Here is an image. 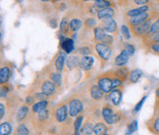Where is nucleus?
<instances>
[{
    "instance_id": "obj_43",
    "label": "nucleus",
    "mask_w": 159,
    "mask_h": 135,
    "mask_svg": "<svg viewBox=\"0 0 159 135\" xmlns=\"http://www.w3.org/2000/svg\"><path fill=\"white\" fill-rule=\"evenodd\" d=\"M4 115H5V107L3 104H1V105H0V118L2 119Z\"/></svg>"
},
{
    "instance_id": "obj_48",
    "label": "nucleus",
    "mask_w": 159,
    "mask_h": 135,
    "mask_svg": "<svg viewBox=\"0 0 159 135\" xmlns=\"http://www.w3.org/2000/svg\"><path fill=\"white\" fill-rule=\"evenodd\" d=\"M32 102H33V101H32V98H30V97H28V98H27V103H28V104H30Z\"/></svg>"
},
{
    "instance_id": "obj_28",
    "label": "nucleus",
    "mask_w": 159,
    "mask_h": 135,
    "mask_svg": "<svg viewBox=\"0 0 159 135\" xmlns=\"http://www.w3.org/2000/svg\"><path fill=\"white\" fill-rule=\"evenodd\" d=\"M159 32V19L158 20H156L154 23H152V24H151V27H150V29H149V34L151 35V34H154V33H158Z\"/></svg>"
},
{
    "instance_id": "obj_11",
    "label": "nucleus",
    "mask_w": 159,
    "mask_h": 135,
    "mask_svg": "<svg viewBox=\"0 0 159 135\" xmlns=\"http://www.w3.org/2000/svg\"><path fill=\"white\" fill-rule=\"evenodd\" d=\"M103 92L104 91L99 87V85H93L90 89V96L93 97V99L98 100V99H100V98H102Z\"/></svg>"
},
{
    "instance_id": "obj_47",
    "label": "nucleus",
    "mask_w": 159,
    "mask_h": 135,
    "mask_svg": "<svg viewBox=\"0 0 159 135\" xmlns=\"http://www.w3.org/2000/svg\"><path fill=\"white\" fill-rule=\"evenodd\" d=\"M45 93H41V94H38V95H36V97H38V98H39V99H44V98H45Z\"/></svg>"
},
{
    "instance_id": "obj_41",
    "label": "nucleus",
    "mask_w": 159,
    "mask_h": 135,
    "mask_svg": "<svg viewBox=\"0 0 159 135\" xmlns=\"http://www.w3.org/2000/svg\"><path fill=\"white\" fill-rule=\"evenodd\" d=\"M122 81H121V79L119 78H114L112 79V85H113V87H117L119 86V85H121Z\"/></svg>"
},
{
    "instance_id": "obj_15",
    "label": "nucleus",
    "mask_w": 159,
    "mask_h": 135,
    "mask_svg": "<svg viewBox=\"0 0 159 135\" xmlns=\"http://www.w3.org/2000/svg\"><path fill=\"white\" fill-rule=\"evenodd\" d=\"M56 119L58 121H64L67 119V107L66 106H62L60 107L57 112H56Z\"/></svg>"
},
{
    "instance_id": "obj_5",
    "label": "nucleus",
    "mask_w": 159,
    "mask_h": 135,
    "mask_svg": "<svg viewBox=\"0 0 159 135\" xmlns=\"http://www.w3.org/2000/svg\"><path fill=\"white\" fill-rule=\"evenodd\" d=\"M102 115H103V119L104 120L107 122L108 124H114V115H113V112L112 110L108 108V107H105L104 109L102 110Z\"/></svg>"
},
{
    "instance_id": "obj_18",
    "label": "nucleus",
    "mask_w": 159,
    "mask_h": 135,
    "mask_svg": "<svg viewBox=\"0 0 159 135\" xmlns=\"http://www.w3.org/2000/svg\"><path fill=\"white\" fill-rule=\"evenodd\" d=\"M93 132L96 135H103L107 133V128L105 126V124H96L93 127Z\"/></svg>"
},
{
    "instance_id": "obj_24",
    "label": "nucleus",
    "mask_w": 159,
    "mask_h": 135,
    "mask_svg": "<svg viewBox=\"0 0 159 135\" xmlns=\"http://www.w3.org/2000/svg\"><path fill=\"white\" fill-rule=\"evenodd\" d=\"M81 27H82V22L78 19H74L70 22V28H71V30H73V32H77Z\"/></svg>"
},
{
    "instance_id": "obj_1",
    "label": "nucleus",
    "mask_w": 159,
    "mask_h": 135,
    "mask_svg": "<svg viewBox=\"0 0 159 135\" xmlns=\"http://www.w3.org/2000/svg\"><path fill=\"white\" fill-rule=\"evenodd\" d=\"M96 51L103 60H108L111 55V49L106 43H99L96 45Z\"/></svg>"
},
{
    "instance_id": "obj_21",
    "label": "nucleus",
    "mask_w": 159,
    "mask_h": 135,
    "mask_svg": "<svg viewBox=\"0 0 159 135\" xmlns=\"http://www.w3.org/2000/svg\"><path fill=\"white\" fill-rule=\"evenodd\" d=\"M11 131H12V128L8 122H3V124H1V125H0V133H1V135L10 134Z\"/></svg>"
},
{
    "instance_id": "obj_37",
    "label": "nucleus",
    "mask_w": 159,
    "mask_h": 135,
    "mask_svg": "<svg viewBox=\"0 0 159 135\" xmlns=\"http://www.w3.org/2000/svg\"><path fill=\"white\" fill-rule=\"evenodd\" d=\"M151 130L153 131V133H159V119L154 120L153 124H152Z\"/></svg>"
},
{
    "instance_id": "obj_49",
    "label": "nucleus",
    "mask_w": 159,
    "mask_h": 135,
    "mask_svg": "<svg viewBox=\"0 0 159 135\" xmlns=\"http://www.w3.org/2000/svg\"><path fill=\"white\" fill-rule=\"evenodd\" d=\"M156 96H157V98H158V99H159V88L156 90Z\"/></svg>"
},
{
    "instance_id": "obj_4",
    "label": "nucleus",
    "mask_w": 159,
    "mask_h": 135,
    "mask_svg": "<svg viewBox=\"0 0 159 135\" xmlns=\"http://www.w3.org/2000/svg\"><path fill=\"white\" fill-rule=\"evenodd\" d=\"M148 19H149V14H148V12H145V13L138 15L136 17H133V19L130 21V24L134 27H137V26H139V24L146 22Z\"/></svg>"
},
{
    "instance_id": "obj_13",
    "label": "nucleus",
    "mask_w": 159,
    "mask_h": 135,
    "mask_svg": "<svg viewBox=\"0 0 159 135\" xmlns=\"http://www.w3.org/2000/svg\"><path fill=\"white\" fill-rule=\"evenodd\" d=\"M148 5H143L142 6V7H139L137 9H133L131 11L128 12V16H130V17H136L138 15H140V14H143V13H145V12H148Z\"/></svg>"
},
{
    "instance_id": "obj_50",
    "label": "nucleus",
    "mask_w": 159,
    "mask_h": 135,
    "mask_svg": "<svg viewBox=\"0 0 159 135\" xmlns=\"http://www.w3.org/2000/svg\"><path fill=\"white\" fill-rule=\"evenodd\" d=\"M41 1H49V0H41Z\"/></svg>"
},
{
    "instance_id": "obj_12",
    "label": "nucleus",
    "mask_w": 159,
    "mask_h": 135,
    "mask_svg": "<svg viewBox=\"0 0 159 135\" xmlns=\"http://www.w3.org/2000/svg\"><path fill=\"white\" fill-rule=\"evenodd\" d=\"M113 15H114V11L111 8H108V7L102 9L101 11H99L98 13H97L98 19H107V18L113 17Z\"/></svg>"
},
{
    "instance_id": "obj_3",
    "label": "nucleus",
    "mask_w": 159,
    "mask_h": 135,
    "mask_svg": "<svg viewBox=\"0 0 159 135\" xmlns=\"http://www.w3.org/2000/svg\"><path fill=\"white\" fill-rule=\"evenodd\" d=\"M151 24H152L151 21H146L143 24H139V26H137L136 28H134V33H136L137 35H142V34L148 33Z\"/></svg>"
},
{
    "instance_id": "obj_46",
    "label": "nucleus",
    "mask_w": 159,
    "mask_h": 135,
    "mask_svg": "<svg viewBox=\"0 0 159 135\" xmlns=\"http://www.w3.org/2000/svg\"><path fill=\"white\" fill-rule=\"evenodd\" d=\"M80 52H82V53H85V54H89V50L87 48H81L80 49Z\"/></svg>"
},
{
    "instance_id": "obj_20",
    "label": "nucleus",
    "mask_w": 159,
    "mask_h": 135,
    "mask_svg": "<svg viewBox=\"0 0 159 135\" xmlns=\"http://www.w3.org/2000/svg\"><path fill=\"white\" fill-rule=\"evenodd\" d=\"M64 63H65V55L60 54L57 58V60H56V62H55V67H56L57 71H59V72L62 71Z\"/></svg>"
},
{
    "instance_id": "obj_14",
    "label": "nucleus",
    "mask_w": 159,
    "mask_h": 135,
    "mask_svg": "<svg viewBox=\"0 0 159 135\" xmlns=\"http://www.w3.org/2000/svg\"><path fill=\"white\" fill-rule=\"evenodd\" d=\"M110 99H111L112 103L114 105H119V103L122 99V94L120 90H113L111 93H110Z\"/></svg>"
},
{
    "instance_id": "obj_22",
    "label": "nucleus",
    "mask_w": 159,
    "mask_h": 135,
    "mask_svg": "<svg viewBox=\"0 0 159 135\" xmlns=\"http://www.w3.org/2000/svg\"><path fill=\"white\" fill-rule=\"evenodd\" d=\"M142 76V72L139 70H134L132 72H131V76H130V81L131 82L133 83H136L139 79Z\"/></svg>"
},
{
    "instance_id": "obj_35",
    "label": "nucleus",
    "mask_w": 159,
    "mask_h": 135,
    "mask_svg": "<svg viewBox=\"0 0 159 135\" xmlns=\"http://www.w3.org/2000/svg\"><path fill=\"white\" fill-rule=\"evenodd\" d=\"M121 32H122V34L125 36L126 39H130L131 35H130V32H129V28H128L126 26H122L121 28Z\"/></svg>"
},
{
    "instance_id": "obj_19",
    "label": "nucleus",
    "mask_w": 159,
    "mask_h": 135,
    "mask_svg": "<svg viewBox=\"0 0 159 135\" xmlns=\"http://www.w3.org/2000/svg\"><path fill=\"white\" fill-rule=\"evenodd\" d=\"M79 65H80L79 59L76 56H71L68 58V60H67V66H68V68L70 70L75 69V68L78 67Z\"/></svg>"
},
{
    "instance_id": "obj_36",
    "label": "nucleus",
    "mask_w": 159,
    "mask_h": 135,
    "mask_svg": "<svg viewBox=\"0 0 159 135\" xmlns=\"http://www.w3.org/2000/svg\"><path fill=\"white\" fill-rule=\"evenodd\" d=\"M127 76H128V71H127V69H120L118 72H117V76L119 77V78H125V77H127Z\"/></svg>"
},
{
    "instance_id": "obj_26",
    "label": "nucleus",
    "mask_w": 159,
    "mask_h": 135,
    "mask_svg": "<svg viewBox=\"0 0 159 135\" xmlns=\"http://www.w3.org/2000/svg\"><path fill=\"white\" fill-rule=\"evenodd\" d=\"M106 34L104 33V30L100 28H97L94 29V36H95V39L96 40H99V41H102L103 38H104V36Z\"/></svg>"
},
{
    "instance_id": "obj_40",
    "label": "nucleus",
    "mask_w": 159,
    "mask_h": 135,
    "mask_svg": "<svg viewBox=\"0 0 159 135\" xmlns=\"http://www.w3.org/2000/svg\"><path fill=\"white\" fill-rule=\"evenodd\" d=\"M126 50H127L128 53H129L130 56H133V55L134 54V47L132 44H127L126 45Z\"/></svg>"
},
{
    "instance_id": "obj_45",
    "label": "nucleus",
    "mask_w": 159,
    "mask_h": 135,
    "mask_svg": "<svg viewBox=\"0 0 159 135\" xmlns=\"http://www.w3.org/2000/svg\"><path fill=\"white\" fill-rule=\"evenodd\" d=\"M152 50H153L154 52L156 53H159V42H157V43H154L153 45H152Z\"/></svg>"
},
{
    "instance_id": "obj_29",
    "label": "nucleus",
    "mask_w": 159,
    "mask_h": 135,
    "mask_svg": "<svg viewBox=\"0 0 159 135\" xmlns=\"http://www.w3.org/2000/svg\"><path fill=\"white\" fill-rule=\"evenodd\" d=\"M82 133L83 134H93V128L91 126L90 124H87L83 128H82Z\"/></svg>"
},
{
    "instance_id": "obj_33",
    "label": "nucleus",
    "mask_w": 159,
    "mask_h": 135,
    "mask_svg": "<svg viewBox=\"0 0 159 135\" xmlns=\"http://www.w3.org/2000/svg\"><path fill=\"white\" fill-rule=\"evenodd\" d=\"M47 116H48V111L45 109H42L41 111L39 112V119L40 120H46L47 119Z\"/></svg>"
},
{
    "instance_id": "obj_51",
    "label": "nucleus",
    "mask_w": 159,
    "mask_h": 135,
    "mask_svg": "<svg viewBox=\"0 0 159 135\" xmlns=\"http://www.w3.org/2000/svg\"><path fill=\"white\" fill-rule=\"evenodd\" d=\"M158 115H159V112H158Z\"/></svg>"
},
{
    "instance_id": "obj_10",
    "label": "nucleus",
    "mask_w": 159,
    "mask_h": 135,
    "mask_svg": "<svg viewBox=\"0 0 159 135\" xmlns=\"http://www.w3.org/2000/svg\"><path fill=\"white\" fill-rule=\"evenodd\" d=\"M61 45H62V48L67 53H70L74 49V42L70 38H65V39L64 37L61 38Z\"/></svg>"
},
{
    "instance_id": "obj_17",
    "label": "nucleus",
    "mask_w": 159,
    "mask_h": 135,
    "mask_svg": "<svg viewBox=\"0 0 159 135\" xmlns=\"http://www.w3.org/2000/svg\"><path fill=\"white\" fill-rule=\"evenodd\" d=\"M9 76H10V70H9V68H7V67L2 68L1 71H0V82L5 83L9 79Z\"/></svg>"
},
{
    "instance_id": "obj_23",
    "label": "nucleus",
    "mask_w": 159,
    "mask_h": 135,
    "mask_svg": "<svg viewBox=\"0 0 159 135\" xmlns=\"http://www.w3.org/2000/svg\"><path fill=\"white\" fill-rule=\"evenodd\" d=\"M46 106H47V101H44V100L43 101H40L39 103H36L35 105H34L33 111L34 113H39V111H41L42 109H45Z\"/></svg>"
},
{
    "instance_id": "obj_7",
    "label": "nucleus",
    "mask_w": 159,
    "mask_h": 135,
    "mask_svg": "<svg viewBox=\"0 0 159 135\" xmlns=\"http://www.w3.org/2000/svg\"><path fill=\"white\" fill-rule=\"evenodd\" d=\"M93 58L89 57V56L84 57L81 60V62H80V66H81L82 70H84V71L90 70V68L93 67Z\"/></svg>"
},
{
    "instance_id": "obj_52",
    "label": "nucleus",
    "mask_w": 159,
    "mask_h": 135,
    "mask_svg": "<svg viewBox=\"0 0 159 135\" xmlns=\"http://www.w3.org/2000/svg\"><path fill=\"white\" fill-rule=\"evenodd\" d=\"M87 1H89V0H87Z\"/></svg>"
},
{
    "instance_id": "obj_42",
    "label": "nucleus",
    "mask_w": 159,
    "mask_h": 135,
    "mask_svg": "<svg viewBox=\"0 0 159 135\" xmlns=\"http://www.w3.org/2000/svg\"><path fill=\"white\" fill-rule=\"evenodd\" d=\"M85 24H87L88 27H93L95 24V21L93 19H89V20H87V22H85Z\"/></svg>"
},
{
    "instance_id": "obj_6",
    "label": "nucleus",
    "mask_w": 159,
    "mask_h": 135,
    "mask_svg": "<svg viewBox=\"0 0 159 135\" xmlns=\"http://www.w3.org/2000/svg\"><path fill=\"white\" fill-rule=\"evenodd\" d=\"M129 53L127 52V50H124V51H122L117 57H116L115 59V65H117V66H123L125 65L127 62H128V60H129Z\"/></svg>"
},
{
    "instance_id": "obj_32",
    "label": "nucleus",
    "mask_w": 159,
    "mask_h": 135,
    "mask_svg": "<svg viewBox=\"0 0 159 135\" xmlns=\"http://www.w3.org/2000/svg\"><path fill=\"white\" fill-rule=\"evenodd\" d=\"M95 5L97 6V7H108V6L110 5V2L106 1V0H95Z\"/></svg>"
},
{
    "instance_id": "obj_39",
    "label": "nucleus",
    "mask_w": 159,
    "mask_h": 135,
    "mask_svg": "<svg viewBox=\"0 0 159 135\" xmlns=\"http://www.w3.org/2000/svg\"><path fill=\"white\" fill-rule=\"evenodd\" d=\"M146 100V96H144L142 100H140L138 104H137V106H136V108H134V111L136 112H139L140 109H142V107H143V103H144V101Z\"/></svg>"
},
{
    "instance_id": "obj_31",
    "label": "nucleus",
    "mask_w": 159,
    "mask_h": 135,
    "mask_svg": "<svg viewBox=\"0 0 159 135\" xmlns=\"http://www.w3.org/2000/svg\"><path fill=\"white\" fill-rule=\"evenodd\" d=\"M137 129H138V122H137V120H134V121L132 122V124H130L129 129H128L127 134H132V133H134V131H137Z\"/></svg>"
},
{
    "instance_id": "obj_27",
    "label": "nucleus",
    "mask_w": 159,
    "mask_h": 135,
    "mask_svg": "<svg viewBox=\"0 0 159 135\" xmlns=\"http://www.w3.org/2000/svg\"><path fill=\"white\" fill-rule=\"evenodd\" d=\"M69 28H70V24H68V20L67 19H63L62 22L60 24V29L62 33H67L69 30Z\"/></svg>"
},
{
    "instance_id": "obj_34",
    "label": "nucleus",
    "mask_w": 159,
    "mask_h": 135,
    "mask_svg": "<svg viewBox=\"0 0 159 135\" xmlns=\"http://www.w3.org/2000/svg\"><path fill=\"white\" fill-rule=\"evenodd\" d=\"M17 133L18 134H22V135H28L30 132H29V129L25 126V125H20L19 127H18L17 129Z\"/></svg>"
},
{
    "instance_id": "obj_30",
    "label": "nucleus",
    "mask_w": 159,
    "mask_h": 135,
    "mask_svg": "<svg viewBox=\"0 0 159 135\" xmlns=\"http://www.w3.org/2000/svg\"><path fill=\"white\" fill-rule=\"evenodd\" d=\"M83 120H84V115L78 116V119L76 120V121H75V132L76 133H79L80 128H81V126H82Z\"/></svg>"
},
{
    "instance_id": "obj_16",
    "label": "nucleus",
    "mask_w": 159,
    "mask_h": 135,
    "mask_svg": "<svg viewBox=\"0 0 159 135\" xmlns=\"http://www.w3.org/2000/svg\"><path fill=\"white\" fill-rule=\"evenodd\" d=\"M54 89H55V85L53 82H50V81H46L43 83L42 85V92L45 93L46 95H50L54 92Z\"/></svg>"
},
{
    "instance_id": "obj_9",
    "label": "nucleus",
    "mask_w": 159,
    "mask_h": 135,
    "mask_svg": "<svg viewBox=\"0 0 159 135\" xmlns=\"http://www.w3.org/2000/svg\"><path fill=\"white\" fill-rule=\"evenodd\" d=\"M98 85L104 92H108L113 88L112 81H110L109 78H101L98 81Z\"/></svg>"
},
{
    "instance_id": "obj_25",
    "label": "nucleus",
    "mask_w": 159,
    "mask_h": 135,
    "mask_svg": "<svg viewBox=\"0 0 159 135\" xmlns=\"http://www.w3.org/2000/svg\"><path fill=\"white\" fill-rule=\"evenodd\" d=\"M28 111H29L28 107H22V108H20V110L18 111V115H17L18 120L21 121V120H23L24 119H25V116L28 114Z\"/></svg>"
},
{
    "instance_id": "obj_8",
    "label": "nucleus",
    "mask_w": 159,
    "mask_h": 135,
    "mask_svg": "<svg viewBox=\"0 0 159 135\" xmlns=\"http://www.w3.org/2000/svg\"><path fill=\"white\" fill-rule=\"evenodd\" d=\"M103 27H104V30L107 33H114L116 28H117V24L114 20H112L111 18H107L105 20L104 24H103Z\"/></svg>"
},
{
    "instance_id": "obj_38",
    "label": "nucleus",
    "mask_w": 159,
    "mask_h": 135,
    "mask_svg": "<svg viewBox=\"0 0 159 135\" xmlns=\"http://www.w3.org/2000/svg\"><path fill=\"white\" fill-rule=\"evenodd\" d=\"M50 78L52 79V81L55 82L56 84H60L61 83V76L58 73H52L50 76Z\"/></svg>"
},
{
    "instance_id": "obj_44",
    "label": "nucleus",
    "mask_w": 159,
    "mask_h": 135,
    "mask_svg": "<svg viewBox=\"0 0 159 135\" xmlns=\"http://www.w3.org/2000/svg\"><path fill=\"white\" fill-rule=\"evenodd\" d=\"M149 1V0H134V3L138 5H144Z\"/></svg>"
},
{
    "instance_id": "obj_2",
    "label": "nucleus",
    "mask_w": 159,
    "mask_h": 135,
    "mask_svg": "<svg viewBox=\"0 0 159 135\" xmlns=\"http://www.w3.org/2000/svg\"><path fill=\"white\" fill-rule=\"evenodd\" d=\"M70 115L71 116H76L83 111V104L81 101L75 99L70 102Z\"/></svg>"
}]
</instances>
